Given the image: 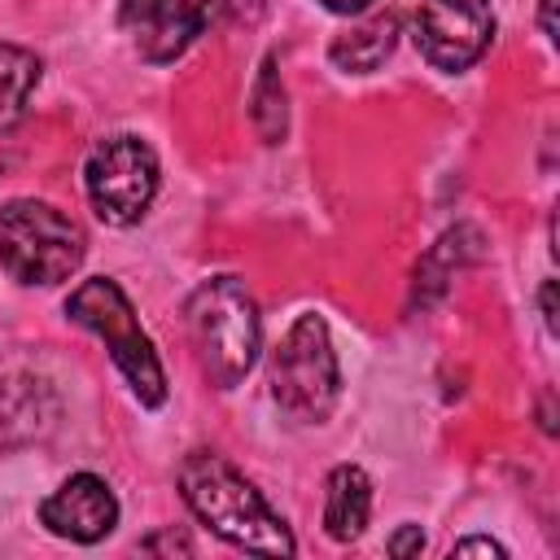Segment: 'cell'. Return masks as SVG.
Returning a JSON list of instances; mask_svg holds the SVG:
<instances>
[{
	"label": "cell",
	"mask_w": 560,
	"mask_h": 560,
	"mask_svg": "<svg viewBox=\"0 0 560 560\" xmlns=\"http://www.w3.org/2000/svg\"><path fill=\"white\" fill-rule=\"evenodd\" d=\"M551 9H556V0H542V9H538V22H542V35H547V39H556V22H551Z\"/></svg>",
	"instance_id": "cell-23"
},
{
	"label": "cell",
	"mask_w": 560,
	"mask_h": 560,
	"mask_svg": "<svg viewBox=\"0 0 560 560\" xmlns=\"http://www.w3.org/2000/svg\"><path fill=\"white\" fill-rule=\"evenodd\" d=\"M451 556H508V551L494 538H464V542L451 547Z\"/></svg>",
	"instance_id": "cell-18"
},
{
	"label": "cell",
	"mask_w": 560,
	"mask_h": 560,
	"mask_svg": "<svg viewBox=\"0 0 560 560\" xmlns=\"http://www.w3.org/2000/svg\"><path fill=\"white\" fill-rule=\"evenodd\" d=\"M372 512V481L359 464H337L328 472V494H324V529L337 542H354L368 525Z\"/></svg>",
	"instance_id": "cell-11"
},
{
	"label": "cell",
	"mask_w": 560,
	"mask_h": 560,
	"mask_svg": "<svg viewBox=\"0 0 560 560\" xmlns=\"http://www.w3.org/2000/svg\"><path fill=\"white\" fill-rule=\"evenodd\" d=\"M83 188L101 223L131 228L158 192V153L140 136H105L83 162Z\"/></svg>",
	"instance_id": "cell-6"
},
{
	"label": "cell",
	"mask_w": 560,
	"mask_h": 560,
	"mask_svg": "<svg viewBox=\"0 0 560 560\" xmlns=\"http://www.w3.org/2000/svg\"><path fill=\"white\" fill-rule=\"evenodd\" d=\"M158 547H171V551H184V556L192 551V542H188V538H175V534H166V538H149V542H144V551H158Z\"/></svg>",
	"instance_id": "cell-22"
},
{
	"label": "cell",
	"mask_w": 560,
	"mask_h": 560,
	"mask_svg": "<svg viewBox=\"0 0 560 560\" xmlns=\"http://www.w3.org/2000/svg\"><path fill=\"white\" fill-rule=\"evenodd\" d=\"M385 551L398 556V560H402V556H420V551H424V534H420V525H402V529L385 542Z\"/></svg>",
	"instance_id": "cell-16"
},
{
	"label": "cell",
	"mask_w": 560,
	"mask_h": 560,
	"mask_svg": "<svg viewBox=\"0 0 560 560\" xmlns=\"http://www.w3.org/2000/svg\"><path fill=\"white\" fill-rule=\"evenodd\" d=\"M398 44V13L385 9V13H372L363 18L359 26H350L346 35H337L328 44V61L337 70H350V74H372Z\"/></svg>",
	"instance_id": "cell-12"
},
{
	"label": "cell",
	"mask_w": 560,
	"mask_h": 560,
	"mask_svg": "<svg viewBox=\"0 0 560 560\" xmlns=\"http://www.w3.org/2000/svg\"><path fill=\"white\" fill-rule=\"evenodd\" d=\"M162 4H166V0H122V9H118V13H122V22H127V26H140V22H144L149 13H158Z\"/></svg>",
	"instance_id": "cell-19"
},
{
	"label": "cell",
	"mask_w": 560,
	"mask_h": 560,
	"mask_svg": "<svg viewBox=\"0 0 560 560\" xmlns=\"http://www.w3.org/2000/svg\"><path fill=\"white\" fill-rule=\"evenodd\" d=\"M184 319L210 385L236 389L258 363V346H262V319L249 289L236 276L201 280L184 302Z\"/></svg>",
	"instance_id": "cell-2"
},
{
	"label": "cell",
	"mask_w": 560,
	"mask_h": 560,
	"mask_svg": "<svg viewBox=\"0 0 560 560\" xmlns=\"http://www.w3.org/2000/svg\"><path fill=\"white\" fill-rule=\"evenodd\" d=\"M39 57L18 44H0V131L18 127L26 114V101L39 83Z\"/></svg>",
	"instance_id": "cell-14"
},
{
	"label": "cell",
	"mask_w": 560,
	"mask_h": 560,
	"mask_svg": "<svg viewBox=\"0 0 560 560\" xmlns=\"http://www.w3.org/2000/svg\"><path fill=\"white\" fill-rule=\"evenodd\" d=\"M61 416V402L44 376L13 372L0 381V446L39 442Z\"/></svg>",
	"instance_id": "cell-9"
},
{
	"label": "cell",
	"mask_w": 560,
	"mask_h": 560,
	"mask_svg": "<svg viewBox=\"0 0 560 560\" xmlns=\"http://www.w3.org/2000/svg\"><path fill=\"white\" fill-rule=\"evenodd\" d=\"M83 228L39 197H13L0 210V262L18 284H61L83 267Z\"/></svg>",
	"instance_id": "cell-4"
},
{
	"label": "cell",
	"mask_w": 560,
	"mask_h": 560,
	"mask_svg": "<svg viewBox=\"0 0 560 560\" xmlns=\"http://www.w3.org/2000/svg\"><path fill=\"white\" fill-rule=\"evenodd\" d=\"M538 302H542V324H547V332H556V284H551V280L542 284Z\"/></svg>",
	"instance_id": "cell-21"
},
{
	"label": "cell",
	"mask_w": 560,
	"mask_h": 560,
	"mask_svg": "<svg viewBox=\"0 0 560 560\" xmlns=\"http://www.w3.org/2000/svg\"><path fill=\"white\" fill-rule=\"evenodd\" d=\"M219 0H166L158 13H149L140 22V57L149 66H166L175 61L214 18Z\"/></svg>",
	"instance_id": "cell-10"
},
{
	"label": "cell",
	"mask_w": 560,
	"mask_h": 560,
	"mask_svg": "<svg viewBox=\"0 0 560 560\" xmlns=\"http://www.w3.org/2000/svg\"><path fill=\"white\" fill-rule=\"evenodd\" d=\"M223 9H228V22L236 26H254L262 18V0H223Z\"/></svg>",
	"instance_id": "cell-17"
},
{
	"label": "cell",
	"mask_w": 560,
	"mask_h": 560,
	"mask_svg": "<svg viewBox=\"0 0 560 560\" xmlns=\"http://www.w3.org/2000/svg\"><path fill=\"white\" fill-rule=\"evenodd\" d=\"M271 394H276L280 411L302 424H319L337 407L341 368L332 354L328 324L315 311L298 315L289 324V332L280 337V346L271 354Z\"/></svg>",
	"instance_id": "cell-5"
},
{
	"label": "cell",
	"mask_w": 560,
	"mask_h": 560,
	"mask_svg": "<svg viewBox=\"0 0 560 560\" xmlns=\"http://www.w3.org/2000/svg\"><path fill=\"white\" fill-rule=\"evenodd\" d=\"M66 319L96 332L109 346V359L118 363V372L127 376L131 394L140 398V407H162L166 402V372L162 359L149 341V332L136 319L131 298L122 293L118 280L109 276H88L79 289H70L66 298Z\"/></svg>",
	"instance_id": "cell-3"
},
{
	"label": "cell",
	"mask_w": 560,
	"mask_h": 560,
	"mask_svg": "<svg viewBox=\"0 0 560 560\" xmlns=\"http://www.w3.org/2000/svg\"><path fill=\"white\" fill-rule=\"evenodd\" d=\"M481 258V232L477 228H451L424 258H420V267H416V298L420 302H433V298H442V289H446V280L464 267V262H477Z\"/></svg>",
	"instance_id": "cell-13"
},
{
	"label": "cell",
	"mask_w": 560,
	"mask_h": 560,
	"mask_svg": "<svg viewBox=\"0 0 560 560\" xmlns=\"http://www.w3.org/2000/svg\"><path fill=\"white\" fill-rule=\"evenodd\" d=\"M249 122H254L262 144H280L284 131H289V101H284V83H280L276 57H262L258 79L249 88Z\"/></svg>",
	"instance_id": "cell-15"
},
{
	"label": "cell",
	"mask_w": 560,
	"mask_h": 560,
	"mask_svg": "<svg viewBox=\"0 0 560 560\" xmlns=\"http://www.w3.org/2000/svg\"><path fill=\"white\" fill-rule=\"evenodd\" d=\"M39 525L70 542H101L118 525V499L105 477L74 472L39 503Z\"/></svg>",
	"instance_id": "cell-8"
},
{
	"label": "cell",
	"mask_w": 560,
	"mask_h": 560,
	"mask_svg": "<svg viewBox=\"0 0 560 560\" xmlns=\"http://www.w3.org/2000/svg\"><path fill=\"white\" fill-rule=\"evenodd\" d=\"M411 39L433 70H468L494 39L490 0H420L411 18Z\"/></svg>",
	"instance_id": "cell-7"
},
{
	"label": "cell",
	"mask_w": 560,
	"mask_h": 560,
	"mask_svg": "<svg viewBox=\"0 0 560 560\" xmlns=\"http://www.w3.org/2000/svg\"><path fill=\"white\" fill-rule=\"evenodd\" d=\"M328 13H341V18H359V13H368L376 0H319Z\"/></svg>",
	"instance_id": "cell-20"
},
{
	"label": "cell",
	"mask_w": 560,
	"mask_h": 560,
	"mask_svg": "<svg viewBox=\"0 0 560 560\" xmlns=\"http://www.w3.org/2000/svg\"><path fill=\"white\" fill-rule=\"evenodd\" d=\"M179 494L210 534H219L223 542H232L241 551H254V556H293L298 551L284 516L223 455H210V451L184 455Z\"/></svg>",
	"instance_id": "cell-1"
}]
</instances>
